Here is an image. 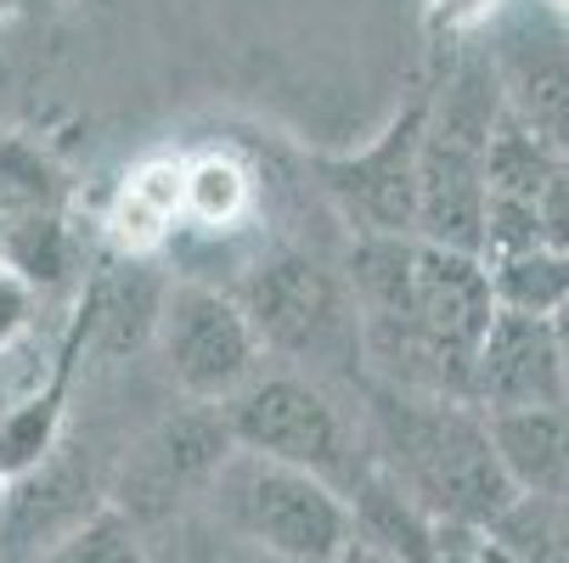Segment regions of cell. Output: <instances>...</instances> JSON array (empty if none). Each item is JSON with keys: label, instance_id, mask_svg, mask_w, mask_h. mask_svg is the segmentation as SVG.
<instances>
[{"label": "cell", "instance_id": "1", "mask_svg": "<svg viewBox=\"0 0 569 563\" xmlns=\"http://www.w3.org/2000/svg\"><path fill=\"white\" fill-rule=\"evenodd\" d=\"M345 282L361 321V361L383 372V389L468 394L473 350L497 315L479 254L418 237H356Z\"/></svg>", "mask_w": 569, "mask_h": 563}, {"label": "cell", "instance_id": "2", "mask_svg": "<svg viewBox=\"0 0 569 563\" xmlns=\"http://www.w3.org/2000/svg\"><path fill=\"white\" fill-rule=\"evenodd\" d=\"M367 418H372V473L429 524L491 530L519 502L497 456L491 423L468 400L406 394L378 383Z\"/></svg>", "mask_w": 569, "mask_h": 563}, {"label": "cell", "instance_id": "3", "mask_svg": "<svg viewBox=\"0 0 569 563\" xmlns=\"http://www.w3.org/2000/svg\"><path fill=\"white\" fill-rule=\"evenodd\" d=\"M502 119L497 79L479 46H462L440 86L423 97L418 135V243L479 254L485 243V170Z\"/></svg>", "mask_w": 569, "mask_h": 563}, {"label": "cell", "instance_id": "4", "mask_svg": "<svg viewBox=\"0 0 569 563\" xmlns=\"http://www.w3.org/2000/svg\"><path fill=\"white\" fill-rule=\"evenodd\" d=\"M203 513L214 519L226 546L260 552L277 563H333L356 535L350 496H339L333 485H321L299 468L266 462L237 445L209 479Z\"/></svg>", "mask_w": 569, "mask_h": 563}, {"label": "cell", "instance_id": "5", "mask_svg": "<svg viewBox=\"0 0 569 563\" xmlns=\"http://www.w3.org/2000/svg\"><path fill=\"white\" fill-rule=\"evenodd\" d=\"M249 321V333L260 339V350L310 366L316 372H361V321H356V299L345 271L321 265L305 249H282L260 265L242 271L237 288H226Z\"/></svg>", "mask_w": 569, "mask_h": 563}, {"label": "cell", "instance_id": "6", "mask_svg": "<svg viewBox=\"0 0 569 563\" xmlns=\"http://www.w3.org/2000/svg\"><path fill=\"white\" fill-rule=\"evenodd\" d=\"M231 445L266 462L299 468L339 496H356L372 473V451L356 445L345 406L305 372H254L226 406H214Z\"/></svg>", "mask_w": 569, "mask_h": 563}, {"label": "cell", "instance_id": "7", "mask_svg": "<svg viewBox=\"0 0 569 563\" xmlns=\"http://www.w3.org/2000/svg\"><path fill=\"white\" fill-rule=\"evenodd\" d=\"M473 46L497 79L502 119L569 158V18L547 0H502Z\"/></svg>", "mask_w": 569, "mask_h": 563}, {"label": "cell", "instance_id": "8", "mask_svg": "<svg viewBox=\"0 0 569 563\" xmlns=\"http://www.w3.org/2000/svg\"><path fill=\"white\" fill-rule=\"evenodd\" d=\"M152 344L164 355L170 383L192 406H226V400L260 372V339L249 333L237 299L209 282H170L158 299Z\"/></svg>", "mask_w": 569, "mask_h": 563}, {"label": "cell", "instance_id": "9", "mask_svg": "<svg viewBox=\"0 0 569 563\" xmlns=\"http://www.w3.org/2000/svg\"><path fill=\"white\" fill-rule=\"evenodd\" d=\"M429 97V91H423ZM423 97L406 102L367 147L356 152H316V187L333 198L356 237H418V135Z\"/></svg>", "mask_w": 569, "mask_h": 563}, {"label": "cell", "instance_id": "10", "mask_svg": "<svg viewBox=\"0 0 569 563\" xmlns=\"http://www.w3.org/2000/svg\"><path fill=\"white\" fill-rule=\"evenodd\" d=\"M231 456V434L220 423L214 406H187L158 418L119 462L113 485H108V507L124 513L130 524L141 519H170L187 502H203L209 479L220 473V462Z\"/></svg>", "mask_w": 569, "mask_h": 563}, {"label": "cell", "instance_id": "11", "mask_svg": "<svg viewBox=\"0 0 569 563\" xmlns=\"http://www.w3.org/2000/svg\"><path fill=\"white\" fill-rule=\"evenodd\" d=\"M468 406L491 423V418H519V412H547L569 406V383L552 350L547 321L536 315H508L497 310L485 328L473 366H468Z\"/></svg>", "mask_w": 569, "mask_h": 563}, {"label": "cell", "instance_id": "12", "mask_svg": "<svg viewBox=\"0 0 569 563\" xmlns=\"http://www.w3.org/2000/svg\"><path fill=\"white\" fill-rule=\"evenodd\" d=\"M108 502L97 496L91 468L79 462L68 445H51L34 468H23L18 479H7V496H0V552L18 557L29 552L34 563L68 541L86 519H97Z\"/></svg>", "mask_w": 569, "mask_h": 563}, {"label": "cell", "instance_id": "13", "mask_svg": "<svg viewBox=\"0 0 569 563\" xmlns=\"http://www.w3.org/2000/svg\"><path fill=\"white\" fill-rule=\"evenodd\" d=\"M491 440L519 496L569 502V406L491 418Z\"/></svg>", "mask_w": 569, "mask_h": 563}, {"label": "cell", "instance_id": "14", "mask_svg": "<svg viewBox=\"0 0 569 563\" xmlns=\"http://www.w3.org/2000/svg\"><path fill=\"white\" fill-rule=\"evenodd\" d=\"M164 288H170V282H158L141 260H124V265L102 271V277L91 282L86 310H79V333L97 339L102 355H124V350L147 344Z\"/></svg>", "mask_w": 569, "mask_h": 563}, {"label": "cell", "instance_id": "15", "mask_svg": "<svg viewBox=\"0 0 569 563\" xmlns=\"http://www.w3.org/2000/svg\"><path fill=\"white\" fill-rule=\"evenodd\" d=\"M485 282H491V304L508 315H558L569 304V254L536 243V249H513L497 260H479Z\"/></svg>", "mask_w": 569, "mask_h": 563}, {"label": "cell", "instance_id": "16", "mask_svg": "<svg viewBox=\"0 0 569 563\" xmlns=\"http://www.w3.org/2000/svg\"><path fill=\"white\" fill-rule=\"evenodd\" d=\"M62 170L51 164V152L34 147L18 130H0V220L23 225V220H51L62 214Z\"/></svg>", "mask_w": 569, "mask_h": 563}, {"label": "cell", "instance_id": "17", "mask_svg": "<svg viewBox=\"0 0 569 563\" xmlns=\"http://www.w3.org/2000/svg\"><path fill=\"white\" fill-rule=\"evenodd\" d=\"M254 203V181L249 170L226 152H209L198 164H181V214L198 220L203 231H226L249 214Z\"/></svg>", "mask_w": 569, "mask_h": 563}, {"label": "cell", "instance_id": "18", "mask_svg": "<svg viewBox=\"0 0 569 563\" xmlns=\"http://www.w3.org/2000/svg\"><path fill=\"white\" fill-rule=\"evenodd\" d=\"M491 530L519 563H569V502L519 496Z\"/></svg>", "mask_w": 569, "mask_h": 563}, {"label": "cell", "instance_id": "19", "mask_svg": "<svg viewBox=\"0 0 569 563\" xmlns=\"http://www.w3.org/2000/svg\"><path fill=\"white\" fill-rule=\"evenodd\" d=\"M40 563H141V530L124 513L102 507L97 519L79 524L68 541H57Z\"/></svg>", "mask_w": 569, "mask_h": 563}, {"label": "cell", "instance_id": "20", "mask_svg": "<svg viewBox=\"0 0 569 563\" xmlns=\"http://www.w3.org/2000/svg\"><path fill=\"white\" fill-rule=\"evenodd\" d=\"M536 231L541 243L569 254V158H558V164L547 170L541 181V198H536Z\"/></svg>", "mask_w": 569, "mask_h": 563}, {"label": "cell", "instance_id": "21", "mask_svg": "<svg viewBox=\"0 0 569 563\" xmlns=\"http://www.w3.org/2000/svg\"><path fill=\"white\" fill-rule=\"evenodd\" d=\"M435 552L440 563H519L497 530H462V524H435Z\"/></svg>", "mask_w": 569, "mask_h": 563}, {"label": "cell", "instance_id": "22", "mask_svg": "<svg viewBox=\"0 0 569 563\" xmlns=\"http://www.w3.org/2000/svg\"><path fill=\"white\" fill-rule=\"evenodd\" d=\"M29 315H34V288L0 265V355H7L18 344V333L29 328Z\"/></svg>", "mask_w": 569, "mask_h": 563}, {"label": "cell", "instance_id": "23", "mask_svg": "<svg viewBox=\"0 0 569 563\" xmlns=\"http://www.w3.org/2000/svg\"><path fill=\"white\" fill-rule=\"evenodd\" d=\"M497 7H502V0H435V12H440L451 29H479Z\"/></svg>", "mask_w": 569, "mask_h": 563}, {"label": "cell", "instance_id": "24", "mask_svg": "<svg viewBox=\"0 0 569 563\" xmlns=\"http://www.w3.org/2000/svg\"><path fill=\"white\" fill-rule=\"evenodd\" d=\"M333 563H395V552H389L383 541H372L367 530H356V535L345 541V552H339Z\"/></svg>", "mask_w": 569, "mask_h": 563}, {"label": "cell", "instance_id": "25", "mask_svg": "<svg viewBox=\"0 0 569 563\" xmlns=\"http://www.w3.org/2000/svg\"><path fill=\"white\" fill-rule=\"evenodd\" d=\"M547 333H552V350H558V366H563V383H569V304L558 315H547Z\"/></svg>", "mask_w": 569, "mask_h": 563}, {"label": "cell", "instance_id": "26", "mask_svg": "<svg viewBox=\"0 0 569 563\" xmlns=\"http://www.w3.org/2000/svg\"><path fill=\"white\" fill-rule=\"evenodd\" d=\"M220 563H277V557H260V552H242V546H226Z\"/></svg>", "mask_w": 569, "mask_h": 563}, {"label": "cell", "instance_id": "27", "mask_svg": "<svg viewBox=\"0 0 569 563\" xmlns=\"http://www.w3.org/2000/svg\"><path fill=\"white\" fill-rule=\"evenodd\" d=\"M23 7H40V0H7V12H23Z\"/></svg>", "mask_w": 569, "mask_h": 563}, {"label": "cell", "instance_id": "28", "mask_svg": "<svg viewBox=\"0 0 569 563\" xmlns=\"http://www.w3.org/2000/svg\"><path fill=\"white\" fill-rule=\"evenodd\" d=\"M547 7H558V12H563V18H569V0H547Z\"/></svg>", "mask_w": 569, "mask_h": 563}, {"label": "cell", "instance_id": "29", "mask_svg": "<svg viewBox=\"0 0 569 563\" xmlns=\"http://www.w3.org/2000/svg\"><path fill=\"white\" fill-rule=\"evenodd\" d=\"M0 249H7V220H0Z\"/></svg>", "mask_w": 569, "mask_h": 563}, {"label": "cell", "instance_id": "30", "mask_svg": "<svg viewBox=\"0 0 569 563\" xmlns=\"http://www.w3.org/2000/svg\"><path fill=\"white\" fill-rule=\"evenodd\" d=\"M0 23H7V0H0Z\"/></svg>", "mask_w": 569, "mask_h": 563}, {"label": "cell", "instance_id": "31", "mask_svg": "<svg viewBox=\"0 0 569 563\" xmlns=\"http://www.w3.org/2000/svg\"><path fill=\"white\" fill-rule=\"evenodd\" d=\"M0 496H7V479H0Z\"/></svg>", "mask_w": 569, "mask_h": 563}]
</instances>
